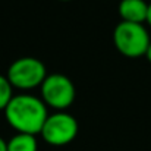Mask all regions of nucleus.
I'll list each match as a JSON object with an SVG mask.
<instances>
[{
  "mask_svg": "<svg viewBox=\"0 0 151 151\" xmlns=\"http://www.w3.org/2000/svg\"><path fill=\"white\" fill-rule=\"evenodd\" d=\"M63 1H68V0H63Z\"/></svg>",
  "mask_w": 151,
  "mask_h": 151,
  "instance_id": "12",
  "label": "nucleus"
},
{
  "mask_svg": "<svg viewBox=\"0 0 151 151\" xmlns=\"http://www.w3.org/2000/svg\"><path fill=\"white\" fill-rule=\"evenodd\" d=\"M7 151H38L35 135L16 134L7 141Z\"/></svg>",
  "mask_w": 151,
  "mask_h": 151,
  "instance_id": "7",
  "label": "nucleus"
},
{
  "mask_svg": "<svg viewBox=\"0 0 151 151\" xmlns=\"http://www.w3.org/2000/svg\"><path fill=\"white\" fill-rule=\"evenodd\" d=\"M145 57L148 59V62L151 63V44H150V47H148V50H147V54H145Z\"/></svg>",
  "mask_w": 151,
  "mask_h": 151,
  "instance_id": "11",
  "label": "nucleus"
},
{
  "mask_svg": "<svg viewBox=\"0 0 151 151\" xmlns=\"http://www.w3.org/2000/svg\"><path fill=\"white\" fill-rule=\"evenodd\" d=\"M4 117L18 134L37 135L41 132L49 111L41 99L32 94H18L6 107Z\"/></svg>",
  "mask_w": 151,
  "mask_h": 151,
  "instance_id": "1",
  "label": "nucleus"
},
{
  "mask_svg": "<svg viewBox=\"0 0 151 151\" xmlns=\"http://www.w3.org/2000/svg\"><path fill=\"white\" fill-rule=\"evenodd\" d=\"M145 22L151 27V3H148V13H147V21Z\"/></svg>",
  "mask_w": 151,
  "mask_h": 151,
  "instance_id": "10",
  "label": "nucleus"
},
{
  "mask_svg": "<svg viewBox=\"0 0 151 151\" xmlns=\"http://www.w3.org/2000/svg\"><path fill=\"white\" fill-rule=\"evenodd\" d=\"M117 12L123 22L144 24L147 21L148 3L145 0H120Z\"/></svg>",
  "mask_w": 151,
  "mask_h": 151,
  "instance_id": "6",
  "label": "nucleus"
},
{
  "mask_svg": "<svg viewBox=\"0 0 151 151\" xmlns=\"http://www.w3.org/2000/svg\"><path fill=\"white\" fill-rule=\"evenodd\" d=\"M113 43L120 54L135 59L145 56L151 44L150 32L144 24L120 21L113 31Z\"/></svg>",
  "mask_w": 151,
  "mask_h": 151,
  "instance_id": "2",
  "label": "nucleus"
},
{
  "mask_svg": "<svg viewBox=\"0 0 151 151\" xmlns=\"http://www.w3.org/2000/svg\"><path fill=\"white\" fill-rule=\"evenodd\" d=\"M78 131V122L72 114L66 111H56L49 114L40 134L47 144L53 147H63L76 138Z\"/></svg>",
  "mask_w": 151,
  "mask_h": 151,
  "instance_id": "5",
  "label": "nucleus"
},
{
  "mask_svg": "<svg viewBox=\"0 0 151 151\" xmlns=\"http://www.w3.org/2000/svg\"><path fill=\"white\" fill-rule=\"evenodd\" d=\"M47 75V69L40 59L27 56L12 62L7 69L6 78L13 88L29 91L37 87H41Z\"/></svg>",
  "mask_w": 151,
  "mask_h": 151,
  "instance_id": "3",
  "label": "nucleus"
},
{
  "mask_svg": "<svg viewBox=\"0 0 151 151\" xmlns=\"http://www.w3.org/2000/svg\"><path fill=\"white\" fill-rule=\"evenodd\" d=\"M12 99H13V87L6 76L0 75V111L6 110Z\"/></svg>",
  "mask_w": 151,
  "mask_h": 151,
  "instance_id": "8",
  "label": "nucleus"
},
{
  "mask_svg": "<svg viewBox=\"0 0 151 151\" xmlns=\"http://www.w3.org/2000/svg\"><path fill=\"white\" fill-rule=\"evenodd\" d=\"M0 151H7V142L0 137Z\"/></svg>",
  "mask_w": 151,
  "mask_h": 151,
  "instance_id": "9",
  "label": "nucleus"
},
{
  "mask_svg": "<svg viewBox=\"0 0 151 151\" xmlns=\"http://www.w3.org/2000/svg\"><path fill=\"white\" fill-rule=\"evenodd\" d=\"M41 88V100L47 107L63 111L75 101V85L72 79L63 73H50L44 79Z\"/></svg>",
  "mask_w": 151,
  "mask_h": 151,
  "instance_id": "4",
  "label": "nucleus"
}]
</instances>
